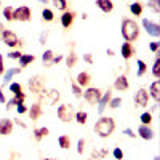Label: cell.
I'll list each match as a JSON object with an SVG mask.
<instances>
[{"mask_svg": "<svg viewBox=\"0 0 160 160\" xmlns=\"http://www.w3.org/2000/svg\"><path fill=\"white\" fill-rule=\"evenodd\" d=\"M40 102L38 104H45V106H55L59 101V91L58 90H47L43 88L38 93Z\"/></svg>", "mask_w": 160, "mask_h": 160, "instance_id": "3957f363", "label": "cell"}, {"mask_svg": "<svg viewBox=\"0 0 160 160\" xmlns=\"http://www.w3.org/2000/svg\"><path fill=\"white\" fill-rule=\"evenodd\" d=\"M31 16H32V13H31V10L28 7H19V8H16L15 11H13V19H16V21L26 22V21L31 19Z\"/></svg>", "mask_w": 160, "mask_h": 160, "instance_id": "8992f818", "label": "cell"}, {"mask_svg": "<svg viewBox=\"0 0 160 160\" xmlns=\"http://www.w3.org/2000/svg\"><path fill=\"white\" fill-rule=\"evenodd\" d=\"M16 111H18V114H26V112H28V108H26L22 102H19V104L16 106Z\"/></svg>", "mask_w": 160, "mask_h": 160, "instance_id": "ee69618b", "label": "cell"}, {"mask_svg": "<svg viewBox=\"0 0 160 160\" xmlns=\"http://www.w3.org/2000/svg\"><path fill=\"white\" fill-rule=\"evenodd\" d=\"M90 160H93V158H90Z\"/></svg>", "mask_w": 160, "mask_h": 160, "instance_id": "94428289", "label": "cell"}, {"mask_svg": "<svg viewBox=\"0 0 160 160\" xmlns=\"http://www.w3.org/2000/svg\"><path fill=\"white\" fill-rule=\"evenodd\" d=\"M34 61H35V56H34V55H21V58H19L21 68H26L28 64H31V62H34Z\"/></svg>", "mask_w": 160, "mask_h": 160, "instance_id": "4316f807", "label": "cell"}, {"mask_svg": "<svg viewBox=\"0 0 160 160\" xmlns=\"http://www.w3.org/2000/svg\"><path fill=\"white\" fill-rule=\"evenodd\" d=\"M71 88H72V91H74V96H77V98L82 96V87H78L75 82H72V83H71Z\"/></svg>", "mask_w": 160, "mask_h": 160, "instance_id": "74e56055", "label": "cell"}, {"mask_svg": "<svg viewBox=\"0 0 160 160\" xmlns=\"http://www.w3.org/2000/svg\"><path fill=\"white\" fill-rule=\"evenodd\" d=\"M154 160H160V157H154Z\"/></svg>", "mask_w": 160, "mask_h": 160, "instance_id": "91938a15", "label": "cell"}, {"mask_svg": "<svg viewBox=\"0 0 160 160\" xmlns=\"http://www.w3.org/2000/svg\"><path fill=\"white\" fill-rule=\"evenodd\" d=\"M83 151H85V139L83 138H80L78 139V142H77V152L82 155L83 154Z\"/></svg>", "mask_w": 160, "mask_h": 160, "instance_id": "60d3db41", "label": "cell"}, {"mask_svg": "<svg viewBox=\"0 0 160 160\" xmlns=\"http://www.w3.org/2000/svg\"><path fill=\"white\" fill-rule=\"evenodd\" d=\"M158 47H160V43H158V42H152V43H151V45H149V50H151V51H154V53H155V51H157V50H158Z\"/></svg>", "mask_w": 160, "mask_h": 160, "instance_id": "681fc988", "label": "cell"}, {"mask_svg": "<svg viewBox=\"0 0 160 160\" xmlns=\"http://www.w3.org/2000/svg\"><path fill=\"white\" fill-rule=\"evenodd\" d=\"M2 42L7 45V47H18L19 45V38L15 32H11V31H3V35H2Z\"/></svg>", "mask_w": 160, "mask_h": 160, "instance_id": "ba28073f", "label": "cell"}, {"mask_svg": "<svg viewBox=\"0 0 160 160\" xmlns=\"http://www.w3.org/2000/svg\"><path fill=\"white\" fill-rule=\"evenodd\" d=\"M115 130V122L112 117H101L98 122L95 123V131L96 135L101 138H108L111 136Z\"/></svg>", "mask_w": 160, "mask_h": 160, "instance_id": "6da1fadb", "label": "cell"}, {"mask_svg": "<svg viewBox=\"0 0 160 160\" xmlns=\"http://www.w3.org/2000/svg\"><path fill=\"white\" fill-rule=\"evenodd\" d=\"M53 5H55V8L61 10V11H66V8H68V2L66 0H51Z\"/></svg>", "mask_w": 160, "mask_h": 160, "instance_id": "4dcf8cb0", "label": "cell"}, {"mask_svg": "<svg viewBox=\"0 0 160 160\" xmlns=\"http://www.w3.org/2000/svg\"><path fill=\"white\" fill-rule=\"evenodd\" d=\"M62 61V55H55V56H53V59H51V64H58V62H61Z\"/></svg>", "mask_w": 160, "mask_h": 160, "instance_id": "c3c4849f", "label": "cell"}, {"mask_svg": "<svg viewBox=\"0 0 160 160\" xmlns=\"http://www.w3.org/2000/svg\"><path fill=\"white\" fill-rule=\"evenodd\" d=\"M21 55H22L21 51H11V53H8V58L10 59H19Z\"/></svg>", "mask_w": 160, "mask_h": 160, "instance_id": "7bdbcfd3", "label": "cell"}, {"mask_svg": "<svg viewBox=\"0 0 160 160\" xmlns=\"http://www.w3.org/2000/svg\"><path fill=\"white\" fill-rule=\"evenodd\" d=\"M5 74V66H3V56L0 55V75Z\"/></svg>", "mask_w": 160, "mask_h": 160, "instance_id": "f907efd6", "label": "cell"}, {"mask_svg": "<svg viewBox=\"0 0 160 160\" xmlns=\"http://www.w3.org/2000/svg\"><path fill=\"white\" fill-rule=\"evenodd\" d=\"M136 64H138V77H142L146 74V71H148V66H146V62L141 61V59H138Z\"/></svg>", "mask_w": 160, "mask_h": 160, "instance_id": "d6a6232c", "label": "cell"}, {"mask_svg": "<svg viewBox=\"0 0 160 160\" xmlns=\"http://www.w3.org/2000/svg\"><path fill=\"white\" fill-rule=\"evenodd\" d=\"M3 31H5V28H3V24L0 22V40H2V35H3Z\"/></svg>", "mask_w": 160, "mask_h": 160, "instance_id": "db71d44e", "label": "cell"}, {"mask_svg": "<svg viewBox=\"0 0 160 160\" xmlns=\"http://www.w3.org/2000/svg\"><path fill=\"white\" fill-rule=\"evenodd\" d=\"M122 35L125 37L127 42H133V40H136L138 35H139V28L138 24L133 21V19H123L122 22Z\"/></svg>", "mask_w": 160, "mask_h": 160, "instance_id": "7a4b0ae2", "label": "cell"}, {"mask_svg": "<svg viewBox=\"0 0 160 160\" xmlns=\"http://www.w3.org/2000/svg\"><path fill=\"white\" fill-rule=\"evenodd\" d=\"M11 133H13V122L10 118H2L0 120V135L8 136Z\"/></svg>", "mask_w": 160, "mask_h": 160, "instance_id": "7c38bea8", "label": "cell"}, {"mask_svg": "<svg viewBox=\"0 0 160 160\" xmlns=\"http://www.w3.org/2000/svg\"><path fill=\"white\" fill-rule=\"evenodd\" d=\"M120 104H122V98H111V101H109V106L112 109L120 108Z\"/></svg>", "mask_w": 160, "mask_h": 160, "instance_id": "f35d334b", "label": "cell"}, {"mask_svg": "<svg viewBox=\"0 0 160 160\" xmlns=\"http://www.w3.org/2000/svg\"><path fill=\"white\" fill-rule=\"evenodd\" d=\"M130 11H131L135 16H141V13H142V7H141V3H138V2L131 3V5H130Z\"/></svg>", "mask_w": 160, "mask_h": 160, "instance_id": "f1b7e54d", "label": "cell"}, {"mask_svg": "<svg viewBox=\"0 0 160 160\" xmlns=\"http://www.w3.org/2000/svg\"><path fill=\"white\" fill-rule=\"evenodd\" d=\"M10 91L15 95V98L19 101V102H24V99H26V95L22 93V87L19 85V83H11L10 85Z\"/></svg>", "mask_w": 160, "mask_h": 160, "instance_id": "5bb4252c", "label": "cell"}, {"mask_svg": "<svg viewBox=\"0 0 160 160\" xmlns=\"http://www.w3.org/2000/svg\"><path fill=\"white\" fill-rule=\"evenodd\" d=\"M42 19L43 21H53V19H55V13H53L51 10H48V8H45L42 11Z\"/></svg>", "mask_w": 160, "mask_h": 160, "instance_id": "f546056e", "label": "cell"}, {"mask_svg": "<svg viewBox=\"0 0 160 160\" xmlns=\"http://www.w3.org/2000/svg\"><path fill=\"white\" fill-rule=\"evenodd\" d=\"M28 111H29V117H31L32 120H38L40 115H42V112H43V111H42V104H38V102L32 104Z\"/></svg>", "mask_w": 160, "mask_h": 160, "instance_id": "2e32d148", "label": "cell"}, {"mask_svg": "<svg viewBox=\"0 0 160 160\" xmlns=\"http://www.w3.org/2000/svg\"><path fill=\"white\" fill-rule=\"evenodd\" d=\"M128 87H130V83H128L127 75H118V77L115 78V83H114V88H115V90L125 91V90H128Z\"/></svg>", "mask_w": 160, "mask_h": 160, "instance_id": "9a60e30c", "label": "cell"}, {"mask_svg": "<svg viewBox=\"0 0 160 160\" xmlns=\"http://www.w3.org/2000/svg\"><path fill=\"white\" fill-rule=\"evenodd\" d=\"M142 28L146 29V32H148L149 35L152 37H160V26L151 19H142Z\"/></svg>", "mask_w": 160, "mask_h": 160, "instance_id": "9c48e42d", "label": "cell"}, {"mask_svg": "<svg viewBox=\"0 0 160 160\" xmlns=\"http://www.w3.org/2000/svg\"><path fill=\"white\" fill-rule=\"evenodd\" d=\"M10 160H21V154H19V152H16V151H13V152H11Z\"/></svg>", "mask_w": 160, "mask_h": 160, "instance_id": "7dc6e473", "label": "cell"}, {"mask_svg": "<svg viewBox=\"0 0 160 160\" xmlns=\"http://www.w3.org/2000/svg\"><path fill=\"white\" fill-rule=\"evenodd\" d=\"M75 62H77V55H75L74 51H71L69 55H68V58H66V64H68L69 69H72L74 66H75Z\"/></svg>", "mask_w": 160, "mask_h": 160, "instance_id": "83f0119b", "label": "cell"}, {"mask_svg": "<svg viewBox=\"0 0 160 160\" xmlns=\"http://www.w3.org/2000/svg\"><path fill=\"white\" fill-rule=\"evenodd\" d=\"M13 10L11 7H7V8H3V18L7 19V21H13Z\"/></svg>", "mask_w": 160, "mask_h": 160, "instance_id": "e575fe53", "label": "cell"}, {"mask_svg": "<svg viewBox=\"0 0 160 160\" xmlns=\"http://www.w3.org/2000/svg\"><path fill=\"white\" fill-rule=\"evenodd\" d=\"M152 74H154V77H160V59L157 58L155 61H154V68H152Z\"/></svg>", "mask_w": 160, "mask_h": 160, "instance_id": "d590c367", "label": "cell"}, {"mask_svg": "<svg viewBox=\"0 0 160 160\" xmlns=\"http://www.w3.org/2000/svg\"><path fill=\"white\" fill-rule=\"evenodd\" d=\"M53 56H55V53H53L51 50H47V51L43 53V55H42V61H43L45 64H51Z\"/></svg>", "mask_w": 160, "mask_h": 160, "instance_id": "1f68e13d", "label": "cell"}, {"mask_svg": "<svg viewBox=\"0 0 160 160\" xmlns=\"http://www.w3.org/2000/svg\"><path fill=\"white\" fill-rule=\"evenodd\" d=\"M38 2H42V3H48V0H38Z\"/></svg>", "mask_w": 160, "mask_h": 160, "instance_id": "680465c9", "label": "cell"}, {"mask_svg": "<svg viewBox=\"0 0 160 160\" xmlns=\"http://www.w3.org/2000/svg\"><path fill=\"white\" fill-rule=\"evenodd\" d=\"M0 102H2V104H5V102H7V98H5V95H3L2 88H0Z\"/></svg>", "mask_w": 160, "mask_h": 160, "instance_id": "f5cc1de1", "label": "cell"}, {"mask_svg": "<svg viewBox=\"0 0 160 160\" xmlns=\"http://www.w3.org/2000/svg\"><path fill=\"white\" fill-rule=\"evenodd\" d=\"M75 80H77L75 83H77L78 87H88V85H90V82H91V77H90V74H88V72H80V74L77 75V78H75Z\"/></svg>", "mask_w": 160, "mask_h": 160, "instance_id": "ac0fdd59", "label": "cell"}, {"mask_svg": "<svg viewBox=\"0 0 160 160\" xmlns=\"http://www.w3.org/2000/svg\"><path fill=\"white\" fill-rule=\"evenodd\" d=\"M108 55L109 56H114V50H108Z\"/></svg>", "mask_w": 160, "mask_h": 160, "instance_id": "9f6ffc18", "label": "cell"}, {"mask_svg": "<svg viewBox=\"0 0 160 160\" xmlns=\"http://www.w3.org/2000/svg\"><path fill=\"white\" fill-rule=\"evenodd\" d=\"M16 123H18V125H21L22 128H26V123H24V122H21V120H19V118L16 120Z\"/></svg>", "mask_w": 160, "mask_h": 160, "instance_id": "11a10c76", "label": "cell"}, {"mask_svg": "<svg viewBox=\"0 0 160 160\" xmlns=\"http://www.w3.org/2000/svg\"><path fill=\"white\" fill-rule=\"evenodd\" d=\"M135 102L139 106V108H146V106L149 104V93H148V90L141 88L136 93V96H135Z\"/></svg>", "mask_w": 160, "mask_h": 160, "instance_id": "30bf717a", "label": "cell"}, {"mask_svg": "<svg viewBox=\"0 0 160 160\" xmlns=\"http://www.w3.org/2000/svg\"><path fill=\"white\" fill-rule=\"evenodd\" d=\"M138 135H139L142 139H146V141H151V139H154L155 133H154V130H152L149 125H139V128H138Z\"/></svg>", "mask_w": 160, "mask_h": 160, "instance_id": "8fae6325", "label": "cell"}, {"mask_svg": "<svg viewBox=\"0 0 160 160\" xmlns=\"http://www.w3.org/2000/svg\"><path fill=\"white\" fill-rule=\"evenodd\" d=\"M45 88V77L42 75H34L29 78V90L34 95H38L40 91Z\"/></svg>", "mask_w": 160, "mask_h": 160, "instance_id": "277c9868", "label": "cell"}, {"mask_svg": "<svg viewBox=\"0 0 160 160\" xmlns=\"http://www.w3.org/2000/svg\"><path fill=\"white\" fill-rule=\"evenodd\" d=\"M47 38H48V32L45 31V32H42V34H40V43H42V45H45V43H47Z\"/></svg>", "mask_w": 160, "mask_h": 160, "instance_id": "f6af8a7d", "label": "cell"}, {"mask_svg": "<svg viewBox=\"0 0 160 160\" xmlns=\"http://www.w3.org/2000/svg\"><path fill=\"white\" fill-rule=\"evenodd\" d=\"M96 7L101 8L104 13H111L114 10V3L112 0H96Z\"/></svg>", "mask_w": 160, "mask_h": 160, "instance_id": "d6986e66", "label": "cell"}, {"mask_svg": "<svg viewBox=\"0 0 160 160\" xmlns=\"http://www.w3.org/2000/svg\"><path fill=\"white\" fill-rule=\"evenodd\" d=\"M148 5H149L155 13H160V0H149Z\"/></svg>", "mask_w": 160, "mask_h": 160, "instance_id": "8d00e7d4", "label": "cell"}, {"mask_svg": "<svg viewBox=\"0 0 160 160\" xmlns=\"http://www.w3.org/2000/svg\"><path fill=\"white\" fill-rule=\"evenodd\" d=\"M149 93H151V96H152L155 101H160V82H158V80H155V82L151 85Z\"/></svg>", "mask_w": 160, "mask_h": 160, "instance_id": "44dd1931", "label": "cell"}, {"mask_svg": "<svg viewBox=\"0 0 160 160\" xmlns=\"http://www.w3.org/2000/svg\"><path fill=\"white\" fill-rule=\"evenodd\" d=\"M21 72V68H10L7 72H5V75H3V82L7 83V82H10V80L15 77V75H18Z\"/></svg>", "mask_w": 160, "mask_h": 160, "instance_id": "603a6c76", "label": "cell"}, {"mask_svg": "<svg viewBox=\"0 0 160 160\" xmlns=\"http://www.w3.org/2000/svg\"><path fill=\"white\" fill-rule=\"evenodd\" d=\"M83 59H85V62L91 64V62H93V56H91V53H87V55H83Z\"/></svg>", "mask_w": 160, "mask_h": 160, "instance_id": "816d5d0a", "label": "cell"}, {"mask_svg": "<svg viewBox=\"0 0 160 160\" xmlns=\"http://www.w3.org/2000/svg\"><path fill=\"white\" fill-rule=\"evenodd\" d=\"M19 104V101L16 99V98H13V99H10L8 102H7V111H11L13 108H15V106H18Z\"/></svg>", "mask_w": 160, "mask_h": 160, "instance_id": "b9f144b4", "label": "cell"}, {"mask_svg": "<svg viewBox=\"0 0 160 160\" xmlns=\"http://www.w3.org/2000/svg\"><path fill=\"white\" fill-rule=\"evenodd\" d=\"M123 135H127V136H130V138H135V131H133L131 128H125V130H123Z\"/></svg>", "mask_w": 160, "mask_h": 160, "instance_id": "bcb514c9", "label": "cell"}, {"mask_svg": "<svg viewBox=\"0 0 160 160\" xmlns=\"http://www.w3.org/2000/svg\"><path fill=\"white\" fill-rule=\"evenodd\" d=\"M58 144H59V148L61 149H71V136H68V135H62V136H59L58 138Z\"/></svg>", "mask_w": 160, "mask_h": 160, "instance_id": "7402d4cb", "label": "cell"}, {"mask_svg": "<svg viewBox=\"0 0 160 160\" xmlns=\"http://www.w3.org/2000/svg\"><path fill=\"white\" fill-rule=\"evenodd\" d=\"M58 117L61 122H71L74 118V108L71 104H62L58 108Z\"/></svg>", "mask_w": 160, "mask_h": 160, "instance_id": "5b68a950", "label": "cell"}, {"mask_svg": "<svg viewBox=\"0 0 160 160\" xmlns=\"http://www.w3.org/2000/svg\"><path fill=\"white\" fill-rule=\"evenodd\" d=\"M48 133H50V130H48L47 127H40V128L34 130V138H35L37 141H40V139H42V138L48 136Z\"/></svg>", "mask_w": 160, "mask_h": 160, "instance_id": "cb8c5ba5", "label": "cell"}, {"mask_svg": "<svg viewBox=\"0 0 160 160\" xmlns=\"http://www.w3.org/2000/svg\"><path fill=\"white\" fill-rule=\"evenodd\" d=\"M43 160H58V158H53V157H48V158H43Z\"/></svg>", "mask_w": 160, "mask_h": 160, "instance_id": "6f0895ef", "label": "cell"}, {"mask_svg": "<svg viewBox=\"0 0 160 160\" xmlns=\"http://www.w3.org/2000/svg\"><path fill=\"white\" fill-rule=\"evenodd\" d=\"M108 154H109L108 149H95V151L91 152V158L93 160H101L104 157H108Z\"/></svg>", "mask_w": 160, "mask_h": 160, "instance_id": "d4e9b609", "label": "cell"}, {"mask_svg": "<svg viewBox=\"0 0 160 160\" xmlns=\"http://www.w3.org/2000/svg\"><path fill=\"white\" fill-rule=\"evenodd\" d=\"M74 118L77 120V123L85 125V123H87V120H88V114H87L85 111H78V112L74 114Z\"/></svg>", "mask_w": 160, "mask_h": 160, "instance_id": "484cf974", "label": "cell"}, {"mask_svg": "<svg viewBox=\"0 0 160 160\" xmlns=\"http://www.w3.org/2000/svg\"><path fill=\"white\" fill-rule=\"evenodd\" d=\"M151 122H152V114L151 112L141 114V125H149Z\"/></svg>", "mask_w": 160, "mask_h": 160, "instance_id": "836d02e7", "label": "cell"}, {"mask_svg": "<svg viewBox=\"0 0 160 160\" xmlns=\"http://www.w3.org/2000/svg\"><path fill=\"white\" fill-rule=\"evenodd\" d=\"M120 51H122V56L123 59H130L133 55H135V48H133V45L130 42H125L122 45V48H120Z\"/></svg>", "mask_w": 160, "mask_h": 160, "instance_id": "e0dca14e", "label": "cell"}, {"mask_svg": "<svg viewBox=\"0 0 160 160\" xmlns=\"http://www.w3.org/2000/svg\"><path fill=\"white\" fill-rule=\"evenodd\" d=\"M83 98L88 104H98V101L101 98V90L99 88H88L83 93Z\"/></svg>", "mask_w": 160, "mask_h": 160, "instance_id": "52a82bcc", "label": "cell"}, {"mask_svg": "<svg viewBox=\"0 0 160 160\" xmlns=\"http://www.w3.org/2000/svg\"><path fill=\"white\" fill-rule=\"evenodd\" d=\"M111 98H112L111 90H109V91H106L104 95H101V98H99V101H98V112H99V114H102V112H104V109L109 106Z\"/></svg>", "mask_w": 160, "mask_h": 160, "instance_id": "4fadbf2b", "label": "cell"}, {"mask_svg": "<svg viewBox=\"0 0 160 160\" xmlns=\"http://www.w3.org/2000/svg\"><path fill=\"white\" fill-rule=\"evenodd\" d=\"M74 13L72 11H66L64 15L61 16V24H62V28H71L72 22H74Z\"/></svg>", "mask_w": 160, "mask_h": 160, "instance_id": "ffe728a7", "label": "cell"}, {"mask_svg": "<svg viewBox=\"0 0 160 160\" xmlns=\"http://www.w3.org/2000/svg\"><path fill=\"white\" fill-rule=\"evenodd\" d=\"M112 155H114V158H115V160H122L125 154H123V151L120 149V148H115V149L112 151Z\"/></svg>", "mask_w": 160, "mask_h": 160, "instance_id": "ab89813d", "label": "cell"}]
</instances>
